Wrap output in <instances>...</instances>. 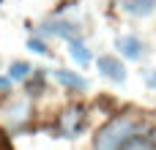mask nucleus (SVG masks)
Listing matches in <instances>:
<instances>
[{
	"label": "nucleus",
	"instance_id": "9b49d317",
	"mask_svg": "<svg viewBox=\"0 0 156 150\" xmlns=\"http://www.w3.org/2000/svg\"><path fill=\"white\" fill-rule=\"evenodd\" d=\"M8 118H11L14 123H22V120L27 118V104H16V107L8 112Z\"/></svg>",
	"mask_w": 156,
	"mask_h": 150
},
{
	"label": "nucleus",
	"instance_id": "6e6552de",
	"mask_svg": "<svg viewBox=\"0 0 156 150\" xmlns=\"http://www.w3.org/2000/svg\"><path fill=\"white\" fill-rule=\"evenodd\" d=\"M55 77H58L63 85L74 87V90H82V87H85V79H82V77H77V74H71V71H63V68H60V71H55Z\"/></svg>",
	"mask_w": 156,
	"mask_h": 150
},
{
	"label": "nucleus",
	"instance_id": "ddd939ff",
	"mask_svg": "<svg viewBox=\"0 0 156 150\" xmlns=\"http://www.w3.org/2000/svg\"><path fill=\"white\" fill-rule=\"evenodd\" d=\"M0 150H11V145H8V139H5V134H0Z\"/></svg>",
	"mask_w": 156,
	"mask_h": 150
},
{
	"label": "nucleus",
	"instance_id": "0eeeda50",
	"mask_svg": "<svg viewBox=\"0 0 156 150\" xmlns=\"http://www.w3.org/2000/svg\"><path fill=\"white\" fill-rule=\"evenodd\" d=\"M47 33H55V36H66V38H74L80 36V30L69 22H55V25H47Z\"/></svg>",
	"mask_w": 156,
	"mask_h": 150
},
{
	"label": "nucleus",
	"instance_id": "f8f14e48",
	"mask_svg": "<svg viewBox=\"0 0 156 150\" xmlns=\"http://www.w3.org/2000/svg\"><path fill=\"white\" fill-rule=\"evenodd\" d=\"M27 49H33V52H38V55H47V44L38 41V38H30V41H27Z\"/></svg>",
	"mask_w": 156,
	"mask_h": 150
},
{
	"label": "nucleus",
	"instance_id": "7ed1b4c3",
	"mask_svg": "<svg viewBox=\"0 0 156 150\" xmlns=\"http://www.w3.org/2000/svg\"><path fill=\"white\" fill-rule=\"evenodd\" d=\"M99 71H104L110 79H118V82L123 79V66H121L115 57H110V55H101V57H99Z\"/></svg>",
	"mask_w": 156,
	"mask_h": 150
},
{
	"label": "nucleus",
	"instance_id": "9d476101",
	"mask_svg": "<svg viewBox=\"0 0 156 150\" xmlns=\"http://www.w3.org/2000/svg\"><path fill=\"white\" fill-rule=\"evenodd\" d=\"M27 71H30V66H27V63H14V66L8 68V77H11V79H25V77H27Z\"/></svg>",
	"mask_w": 156,
	"mask_h": 150
},
{
	"label": "nucleus",
	"instance_id": "f257e3e1",
	"mask_svg": "<svg viewBox=\"0 0 156 150\" xmlns=\"http://www.w3.org/2000/svg\"><path fill=\"white\" fill-rule=\"evenodd\" d=\"M143 128H145V123H143L140 118L118 115V118H112L107 126L99 128V134H96V139H93V148L96 150H118L129 137L143 134Z\"/></svg>",
	"mask_w": 156,
	"mask_h": 150
},
{
	"label": "nucleus",
	"instance_id": "f03ea898",
	"mask_svg": "<svg viewBox=\"0 0 156 150\" xmlns=\"http://www.w3.org/2000/svg\"><path fill=\"white\" fill-rule=\"evenodd\" d=\"M82 123H85V109H82L80 104H74V107H69V109L60 112V118H58V131H60L63 137H74V134L82 128Z\"/></svg>",
	"mask_w": 156,
	"mask_h": 150
},
{
	"label": "nucleus",
	"instance_id": "20e7f679",
	"mask_svg": "<svg viewBox=\"0 0 156 150\" xmlns=\"http://www.w3.org/2000/svg\"><path fill=\"white\" fill-rule=\"evenodd\" d=\"M118 150H154V139L151 137H143V134H134V137H129Z\"/></svg>",
	"mask_w": 156,
	"mask_h": 150
},
{
	"label": "nucleus",
	"instance_id": "1a4fd4ad",
	"mask_svg": "<svg viewBox=\"0 0 156 150\" xmlns=\"http://www.w3.org/2000/svg\"><path fill=\"white\" fill-rule=\"evenodd\" d=\"M132 14H148L151 8H154V0H129V5H126Z\"/></svg>",
	"mask_w": 156,
	"mask_h": 150
},
{
	"label": "nucleus",
	"instance_id": "39448f33",
	"mask_svg": "<svg viewBox=\"0 0 156 150\" xmlns=\"http://www.w3.org/2000/svg\"><path fill=\"white\" fill-rule=\"evenodd\" d=\"M118 49H121L126 57H140V49H143V44H140L134 36H123V38H118Z\"/></svg>",
	"mask_w": 156,
	"mask_h": 150
},
{
	"label": "nucleus",
	"instance_id": "423d86ee",
	"mask_svg": "<svg viewBox=\"0 0 156 150\" xmlns=\"http://www.w3.org/2000/svg\"><path fill=\"white\" fill-rule=\"evenodd\" d=\"M71 57H74L80 66H88V63H90V52H88V46H85L82 41H77V38H71Z\"/></svg>",
	"mask_w": 156,
	"mask_h": 150
},
{
	"label": "nucleus",
	"instance_id": "4468645a",
	"mask_svg": "<svg viewBox=\"0 0 156 150\" xmlns=\"http://www.w3.org/2000/svg\"><path fill=\"white\" fill-rule=\"evenodd\" d=\"M148 82H151V85L156 87V74H148Z\"/></svg>",
	"mask_w": 156,
	"mask_h": 150
}]
</instances>
